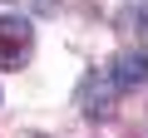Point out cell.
Instances as JSON below:
<instances>
[{"mask_svg":"<svg viewBox=\"0 0 148 138\" xmlns=\"http://www.w3.org/2000/svg\"><path fill=\"white\" fill-rule=\"evenodd\" d=\"M35 54V30L25 15H0V69H20Z\"/></svg>","mask_w":148,"mask_h":138,"instance_id":"obj_1","label":"cell"},{"mask_svg":"<svg viewBox=\"0 0 148 138\" xmlns=\"http://www.w3.org/2000/svg\"><path fill=\"white\" fill-rule=\"evenodd\" d=\"M114 79H109V69H94V74H84L79 84V113L84 118H114Z\"/></svg>","mask_w":148,"mask_h":138,"instance_id":"obj_2","label":"cell"},{"mask_svg":"<svg viewBox=\"0 0 148 138\" xmlns=\"http://www.w3.org/2000/svg\"><path fill=\"white\" fill-rule=\"evenodd\" d=\"M109 79H114L119 94L138 89V84L148 79V49H119V54L109 59Z\"/></svg>","mask_w":148,"mask_h":138,"instance_id":"obj_3","label":"cell"},{"mask_svg":"<svg viewBox=\"0 0 148 138\" xmlns=\"http://www.w3.org/2000/svg\"><path fill=\"white\" fill-rule=\"evenodd\" d=\"M59 5V0H35V10H54Z\"/></svg>","mask_w":148,"mask_h":138,"instance_id":"obj_4","label":"cell"}]
</instances>
